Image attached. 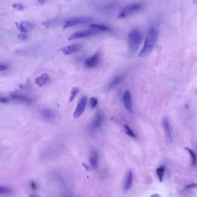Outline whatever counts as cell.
Masks as SVG:
<instances>
[{"label": "cell", "instance_id": "obj_32", "mask_svg": "<svg viewBox=\"0 0 197 197\" xmlns=\"http://www.w3.org/2000/svg\"><path fill=\"white\" fill-rule=\"evenodd\" d=\"M150 197H162V196L158 194H155L151 195Z\"/></svg>", "mask_w": 197, "mask_h": 197}, {"label": "cell", "instance_id": "obj_14", "mask_svg": "<svg viewBox=\"0 0 197 197\" xmlns=\"http://www.w3.org/2000/svg\"><path fill=\"white\" fill-rule=\"evenodd\" d=\"M123 102L125 107L129 111H132V100L129 91H126L123 96Z\"/></svg>", "mask_w": 197, "mask_h": 197}, {"label": "cell", "instance_id": "obj_22", "mask_svg": "<svg viewBox=\"0 0 197 197\" xmlns=\"http://www.w3.org/2000/svg\"><path fill=\"white\" fill-rule=\"evenodd\" d=\"M79 88L78 87H74L72 88L71 92H70V95L69 97V103L72 102L73 101V100L74 99V98L76 97V96H77V94H78V93L79 92Z\"/></svg>", "mask_w": 197, "mask_h": 197}, {"label": "cell", "instance_id": "obj_31", "mask_svg": "<svg viewBox=\"0 0 197 197\" xmlns=\"http://www.w3.org/2000/svg\"><path fill=\"white\" fill-rule=\"evenodd\" d=\"M82 165H83V166L85 167V168L86 170H92V168H91L89 166H88V165H87L86 164H84V163H83L82 164Z\"/></svg>", "mask_w": 197, "mask_h": 197}, {"label": "cell", "instance_id": "obj_23", "mask_svg": "<svg viewBox=\"0 0 197 197\" xmlns=\"http://www.w3.org/2000/svg\"><path fill=\"white\" fill-rule=\"evenodd\" d=\"M124 129H125V133L129 135V137H133V138H135L136 135L135 134V133L133 132V131L130 129V127L126 124H125L124 125Z\"/></svg>", "mask_w": 197, "mask_h": 197}, {"label": "cell", "instance_id": "obj_28", "mask_svg": "<svg viewBox=\"0 0 197 197\" xmlns=\"http://www.w3.org/2000/svg\"><path fill=\"white\" fill-rule=\"evenodd\" d=\"M197 187V184L196 183H190L187 186H186L185 188L186 189H191Z\"/></svg>", "mask_w": 197, "mask_h": 197}, {"label": "cell", "instance_id": "obj_26", "mask_svg": "<svg viewBox=\"0 0 197 197\" xmlns=\"http://www.w3.org/2000/svg\"><path fill=\"white\" fill-rule=\"evenodd\" d=\"M12 7H13V8H15L16 10L17 11H22L24 9V6L21 4H19V3H15V4H13L12 5Z\"/></svg>", "mask_w": 197, "mask_h": 197}, {"label": "cell", "instance_id": "obj_10", "mask_svg": "<svg viewBox=\"0 0 197 197\" xmlns=\"http://www.w3.org/2000/svg\"><path fill=\"white\" fill-rule=\"evenodd\" d=\"M99 56L96 53L90 57L87 58L85 61V65L88 68H94L98 64Z\"/></svg>", "mask_w": 197, "mask_h": 197}, {"label": "cell", "instance_id": "obj_16", "mask_svg": "<svg viewBox=\"0 0 197 197\" xmlns=\"http://www.w3.org/2000/svg\"><path fill=\"white\" fill-rule=\"evenodd\" d=\"M49 77L46 73H43L38 76L35 79V82L36 85L39 86H42L46 85L49 81Z\"/></svg>", "mask_w": 197, "mask_h": 197}, {"label": "cell", "instance_id": "obj_9", "mask_svg": "<svg viewBox=\"0 0 197 197\" xmlns=\"http://www.w3.org/2000/svg\"><path fill=\"white\" fill-rule=\"evenodd\" d=\"M40 116L43 120L48 122H50L53 121L56 118V113L52 110L45 109L41 111Z\"/></svg>", "mask_w": 197, "mask_h": 197}, {"label": "cell", "instance_id": "obj_13", "mask_svg": "<svg viewBox=\"0 0 197 197\" xmlns=\"http://www.w3.org/2000/svg\"><path fill=\"white\" fill-rule=\"evenodd\" d=\"M133 172L131 170H129L126 174L124 184H123V188L125 191H127L129 190L133 184Z\"/></svg>", "mask_w": 197, "mask_h": 197}, {"label": "cell", "instance_id": "obj_19", "mask_svg": "<svg viewBox=\"0 0 197 197\" xmlns=\"http://www.w3.org/2000/svg\"><path fill=\"white\" fill-rule=\"evenodd\" d=\"M90 27L95 28L101 32H109L111 31V29L106 25H101V24H90Z\"/></svg>", "mask_w": 197, "mask_h": 197}, {"label": "cell", "instance_id": "obj_12", "mask_svg": "<svg viewBox=\"0 0 197 197\" xmlns=\"http://www.w3.org/2000/svg\"><path fill=\"white\" fill-rule=\"evenodd\" d=\"M162 125L163 129L164 130L165 134L168 138V139L170 141H172V130L171 127V125L170 123V122L167 118H164V119L162 121Z\"/></svg>", "mask_w": 197, "mask_h": 197}, {"label": "cell", "instance_id": "obj_15", "mask_svg": "<svg viewBox=\"0 0 197 197\" xmlns=\"http://www.w3.org/2000/svg\"><path fill=\"white\" fill-rule=\"evenodd\" d=\"M17 27L19 31L22 32L23 34H26L30 32L33 28V25L26 21H22L17 25Z\"/></svg>", "mask_w": 197, "mask_h": 197}, {"label": "cell", "instance_id": "obj_17", "mask_svg": "<svg viewBox=\"0 0 197 197\" xmlns=\"http://www.w3.org/2000/svg\"><path fill=\"white\" fill-rule=\"evenodd\" d=\"M11 97L12 98H13V99L20 101V102L28 103L32 102L31 98L25 96H23V95H21L19 94H12Z\"/></svg>", "mask_w": 197, "mask_h": 197}, {"label": "cell", "instance_id": "obj_8", "mask_svg": "<svg viewBox=\"0 0 197 197\" xmlns=\"http://www.w3.org/2000/svg\"><path fill=\"white\" fill-rule=\"evenodd\" d=\"M87 103V98L85 96H83L80 102H78L76 110L74 111L73 117L74 118H78L83 113Z\"/></svg>", "mask_w": 197, "mask_h": 197}, {"label": "cell", "instance_id": "obj_29", "mask_svg": "<svg viewBox=\"0 0 197 197\" xmlns=\"http://www.w3.org/2000/svg\"><path fill=\"white\" fill-rule=\"evenodd\" d=\"M8 66L5 65L4 64H0V72H3V71H5L6 70L8 69Z\"/></svg>", "mask_w": 197, "mask_h": 197}, {"label": "cell", "instance_id": "obj_11", "mask_svg": "<svg viewBox=\"0 0 197 197\" xmlns=\"http://www.w3.org/2000/svg\"><path fill=\"white\" fill-rule=\"evenodd\" d=\"M123 80L122 76H116L106 86V90H110L118 86Z\"/></svg>", "mask_w": 197, "mask_h": 197}, {"label": "cell", "instance_id": "obj_24", "mask_svg": "<svg viewBox=\"0 0 197 197\" xmlns=\"http://www.w3.org/2000/svg\"><path fill=\"white\" fill-rule=\"evenodd\" d=\"M11 192V188L5 186H0V195H4L9 194Z\"/></svg>", "mask_w": 197, "mask_h": 197}, {"label": "cell", "instance_id": "obj_20", "mask_svg": "<svg viewBox=\"0 0 197 197\" xmlns=\"http://www.w3.org/2000/svg\"><path fill=\"white\" fill-rule=\"evenodd\" d=\"M156 172V175L159 178V181L160 182H163V177H164V175L165 172V167L163 166L159 167L158 168H157Z\"/></svg>", "mask_w": 197, "mask_h": 197}, {"label": "cell", "instance_id": "obj_34", "mask_svg": "<svg viewBox=\"0 0 197 197\" xmlns=\"http://www.w3.org/2000/svg\"><path fill=\"white\" fill-rule=\"evenodd\" d=\"M29 197H34V196H32V195H30V196H29Z\"/></svg>", "mask_w": 197, "mask_h": 197}, {"label": "cell", "instance_id": "obj_25", "mask_svg": "<svg viewBox=\"0 0 197 197\" xmlns=\"http://www.w3.org/2000/svg\"><path fill=\"white\" fill-rule=\"evenodd\" d=\"M89 103H90V107L92 108H93V109L95 108L96 107V106L97 105V103H98L97 98L94 97H92L89 100Z\"/></svg>", "mask_w": 197, "mask_h": 197}, {"label": "cell", "instance_id": "obj_2", "mask_svg": "<svg viewBox=\"0 0 197 197\" xmlns=\"http://www.w3.org/2000/svg\"><path fill=\"white\" fill-rule=\"evenodd\" d=\"M142 39V34L137 29H133L129 32L128 36V41L131 52L134 53L138 50Z\"/></svg>", "mask_w": 197, "mask_h": 197}, {"label": "cell", "instance_id": "obj_4", "mask_svg": "<svg viewBox=\"0 0 197 197\" xmlns=\"http://www.w3.org/2000/svg\"><path fill=\"white\" fill-rule=\"evenodd\" d=\"M93 19L90 17H73L66 20L64 24V28H67L69 27H72L75 25L86 24L93 21Z\"/></svg>", "mask_w": 197, "mask_h": 197}, {"label": "cell", "instance_id": "obj_30", "mask_svg": "<svg viewBox=\"0 0 197 197\" xmlns=\"http://www.w3.org/2000/svg\"><path fill=\"white\" fill-rule=\"evenodd\" d=\"M8 102V99L7 98H4V97L0 98V102L1 103H7Z\"/></svg>", "mask_w": 197, "mask_h": 197}, {"label": "cell", "instance_id": "obj_1", "mask_svg": "<svg viewBox=\"0 0 197 197\" xmlns=\"http://www.w3.org/2000/svg\"><path fill=\"white\" fill-rule=\"evenodd\" d=\"M158 35L159 32L156 28H153L149 31L146 36L143 46L139 53V57H146L151 53L156 43Z\"/></svg>", "mask_w": 197, "mask_h": 197}, {"label": "cell", "instance_id": "obj_18", "mask_svg": "<svg viewBox=\"0 0 197 197\" xmlns=\"http://www.w3.org/2000/svg\"><path fill=\"white\" fill-rule=\"evenodd\" d=\"M89 162L91 167L96 169L98 166V154L96 152H93L89 157Z\"/></svg>", "mask_w": 197, "mask_h": 197}, {"label": "cell", "instance_id": "obj_7", "mask_svg": "<svg viewBox=\"0 0 197 197\" xmlns=\"http://www.w3.org/2000/svg\"><path fill=\"white\" fill-rule=\"evenodd\" d=\"M82 48V45L80 44H74L69 45L62 48L61 51L62 53L66 55H70L80 51Z\"/></svg>", "mask_w": 197, "mask_h": 197}, {"label": "cell", "instance_id": "obj_3", "mask_svg": "<svg viewBox=\"0 0 197 197\" xmlns=\"http://www.w3.org/2000/svg\"><path fill=\"white\" fill-rule=\"evenodd\" d=\"M143 8V4L141 3H133L125 6L119 12L118 18L123 19L135 13Z\"/></svg>", "mask_w": 197, "mask_h": 197}, {"label": "cell", "instance_id": "obj_21", "mask_svg": "<svg viewBox=\"0 0 197 197\" xmlns=\"http://www.w3.org/2000/svg\"><path fill=\"white\" fill-rule=\"evenodd\" d=\"M185 149L187 151V152L190 154L191 158V163L192 166H195L197 163V158L196 156V155L195 152L191 149L188 148V147H185Z\"/></svg>", "mask_w": 197, "mask_h": 197}, {"label": "cell", "instance_id": "obj_33", "mask_svg": "<svg viewBox=\"0 0 197 197\" xmlns=\"http://www.w3.org/2000/svg\"><path fill=\"white\" fill-rule=\"evenodd\" d=\"M46 0H38V3L40 4H43L45 2H46Z\"/></svg>", "mask_w": 197, "mask_h": 197}, {"label": "cell", "instance_id": "obj_27", "mask_svg": "<svg viewBox=\"0 0 197 197\" xmlns=\"http://www.w3.org/2000/svg\"><path fill=\"white\" fill-rule=\"evenodd\" d=\"M27 38H28V36L26 34H19L18 35V36H17L18 39L20 40H22V41L26 40L27 39Z\"/></svg>", "mask_w": 197, "mask_h": 197}, {"label": "cell", "instance_id": "obj_5", "mask_svg": "<svg viewBox=\"0 0 197 197\" xmlns=\"http://www.w3.org/2000/svg\"><path fill=\"white\" fill-rule=\"evenodd\" d=\"M100 33H102V32L98 30L95 29V28L90 27L89 29L78 31V32H76L75 33L72 34L69 37L68 40H74V39L86 38V37L94 35L100 34Z\"/></svg>", "mask_w": 197, "mask_h": 197}, {"label": "cell", "instance_id": "obj_6", "mask_svg": "<svg viewBox=\"0 0 197 197\" xmlns=\"http://www.w3.org/2000/svg\"><path fill=\"white\" fill-rule=\"evenodd\" d=\"M103 120H104V114L102 112L97 113L89 126V130L92 132H93L97 130L102 126L103 122Z\"/></svg>", "mask_w": 197, "mask_h": 197}]
</instances>
